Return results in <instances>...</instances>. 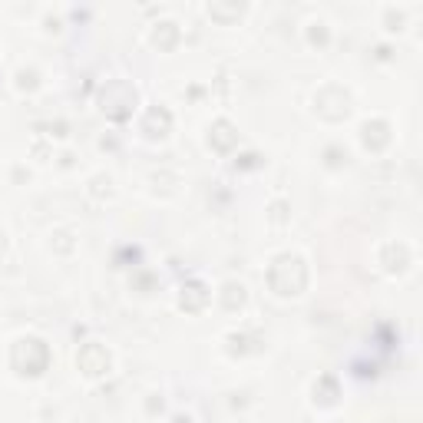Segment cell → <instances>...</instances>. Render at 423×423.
<instances>
[{
    "mask_svg": "<svg viewBox=\"0 0 423 423\" xmlns=\"http://www.w3.org/2000/svg\"><path fill=\"white\" fill-rule=\"evenodd\" d=\"M268 284H272L274 294H282V298H294V294L304 291V284H308V268H304V261L291 251H284L278 258L272 261V268H268Z\"/></svg>",
    "mask_w": 423,
    "mask_h": 423,
    "instance_id": "obj_1",
    "label": "cell"
},
{
    "mask_svg": "<svg viewBox=\"0 0 423 423\" xmlns=\"http://www.w3.org/2000/svg\"><path fill=\"white\" fill-rule=\"evenodd\" d=\"M99 109L116 122L130 120L132 109H136V89L126 80H109L106 87L99 89Z\"/></svg>",
    "mask_w": 423,
    "mask_h": 423,
    "instance_id": "obj_2",
    "label": "cell"
},
{
    "mask_svg": "<svg viewBox=\"0 0 423 423\" xmlns=\"http://www.w3.org/2000/svg\"><path fill=\"white\" fill-rule=\"evenodd\" d=\"M13 367L20 370L23 377H40L50 364V348H46L40 337H23L13 344Z\"/></svg>",
    "mask_w": 423,
    "mask_h": 423,
    "instance_id": "obj_3",
    "label": "cell"
},
{
    "mask_svg": "<svg viewBox=\"0 0 423 423\" xmlns=\"http://www.w3.org/2000/svg\"><path fill=\"white\" fill-rule=\"evenodd\" d=\"M315 109H317V116H324L331 122H341L351 116V96L341 87H324L315 96Z\"/></svg>",
    "mask_w": 423,
    "mask_h": 423,
    "instance_id": "obj_4",
    "label": "cell"
},
{
    "mask_svg": "<svg viewBox=\"0 0 423 423\" xmlns=\"http://www.w3.org/2000/svg\"><path fill=\"white\" fill-rule=\"evenodd\" d=\"M76 367L83 370L87 377H106L109 374V351L103 348V344H96V341H89V344H83L80 354H76Z\"/></svg>",
    "mask_w": 423,
    "mask_h": 423,
    "instance_id": "obj_5",
    "label": "cell"
},
{
    "mask_svg": "<svg viewBox=\"0 0 423 423\" xmlns=\"http://www.w3.org/2000/svg\"><path fill=\"white\" fill-rule=\"evenodd\" d=\"M169 130H172V116H169V109L152 106L149 113H146V120H142V132H146L149 139H159V136H165Z\"/></svg>",
    "mask_w": 423,
    "mask_h": 423,
    "instance_id": "obj_6",
    "label": "cell"
},
{
    "mask_svg": "<svg viewBox=\"0 0 423 423\" xmlns=\"http://www.w3.org/2000/svg\"><path fill=\"white\" fill-rule=\"evenodd\" d=\"M208 142H212V149L228 152V149H235L239 132H235V126H232L228 120H215L212 122V136H208Z\"/></svg>",
    "mask_w": 423,
    "mask_h": 423,
    "instance_id": "obj_7",
    "label": "cell"
},
{
    "mask_svg": "<svg viewBox=\"0 0 423 423\" xmlns=\"http://www.w3.org/2000/svg\"><path fill=\"white\" fill-rule=\"evenodd\" d=\"M364 136H360V139H364V146H367V149H384V146H387V142H391V126H387V122L384 120H374V122H364Z\"/></svg>",
    "mask_w": 423,
    "mask_h": 423,
    "instance_id": "obj_8",
    "label": "cell"
},
{
    "mask_svg": "<svg viewBox=\"0 0 423 423\" xmlns=\"http://www.w3.org/2000/svg\"><path fill=\"white\" fill-rule=\"evenodd\" d=\"M179 304H182L185 311H202V308L208 304V288L202 282H185Z\"/></svg>",
    "mask_w": 423,
    "mask_h": 423,
    "instance_id": "obj_9",
    "label": "cell"
},
{
    "mask_svg": "<svg viewBox=\"0 0 423 423\" xmlns=\"http://www.w3.org/2000/svg\"><path fill=\"white\" fill-rule=\"evenodd\" d=\"M407 265H410V251H407V245L391 241V245L384 248V268H387L391 274H400Z\"/></svg>",
    "mask_w": 423,
    "mask_h": 423,
    "instance_id": "obj_10",
    "label": "cell"
},
{
    "mask_svg": "<svg viewBox=\"0 0 423 423\" xmlns=\"http://www.w3.org/2000/svg\"><path fill=\"white\" fill-rule=\"evenodd\" d=\"M179 44V27L172 20H163L156 23V30H152V46H159V50H172Z\"/></svg>",
    "mask_w": 423,
    "mask_h": 423,
    "instance_id": "obj_11",
    "label": "cell"
},
{
    "mask_svg": "<svg viewBox=\"0 0 423 423\" xmlns=\"http://www.w3.org/2000/svg\"><path fill=\"white\" fill-rule=\"evenodd\" d=\"M337 380L334 377H321L315 384V403H321V407H334L337 403Z\"/></svg>",
    "mask_w": 423,
    "mask_h": 423,
    "instance_id": "obj_12",
    "label": "cell"
},
{
    "mask_svg": "<svg viewBox=\"0 0 423 423\" xmlns=\"http://www.w3.org/2000/svg\"><path fill=\"white\" fill-rule=\"evenodd\" d=\"M241 13H245L241 4H208V17H215V20H222V23L239 20Z\"/></svg>",
    "mask_w": 423,
    "mask_h": 423,
    "instance_id": "obj_13",
    "label": "cell"
},
{
    "mask_svg": "<svg viewBox=\"0 0 423 423\" xmlns=\"http://www.w3.org/2000/svg\"><path fill=\"white\" fill-rule=\"evenodd\" d=\"M222 304H225L228 311H239L241 304H245V288H241L239 282H228L225 288H222Z\"/></svg>",
    "mask_w": 423,
    "mask_h": 423,
    "instance_id": "obj_14",
    "label": "cell"
},
{
    "mask_svg": "<svg viewBox=\"0 0 423 423\" xmlns=\"http://www.w3.org/2000/svg\"><path fill=\"white\" fill-rule=\"evenodd\" d=\"M53 248L63 251V255H66V251H73V248H76L73 235H70V232H56V235H53Z\"/></svg>",
    "mask_w": 423,
    "mask_h": 423,
    "instance_id": "obj_15",
    "label": "cell"
},
{
    "mask_svg": "<svg viewBox=\"0 0 423 423\" xmlns=\"http://www.w3.org/2000/svg\"><path fill=\"white\" fill-rule=\"evenodd\" d=\"M37 83H40V80H37V70H20V73H17V87L20 89H37Z\"/></svg>",
    "mask_w": 423,
    "mask_h": 423,
    "instance_id": "obj_16",
    "label": "cell"
},
{
    "mask_svg": "<svg viewBox=\"0 0 423 423\" xmlns=\"http://www.w3.org/2000/svg\"><path fill=\"white\" fill-rule=\"evenodd\" d=\"M109 175H96V179H93V196L96 198H103V196H109V192H113V189H109Z\"/></svg>",
    "mask_w": 423,
    "mask_h": 423,
    "instance_id": "obj_17",
    "label": "cell"
},
{
    "mask_svg": "<svg viewBox=\"0 0 423 423\" xmlns=\"http://www.w3.org/2000/svg\"><path fill=\"white\" fill-rule=\"evenodd\" d=\"M311 44H327V30H324V23H311Z\"/></svg>",
    "mask_w": 423,
    "mask_h": 423,
    "instance_id": "obj_18",
    "label": "cell"
},
{
    "mask_svg": "<svg viewBox=\"0 0 423 423\" xmlns=\"http://www.w3.org/2000/svg\"><path fill=\"white\" fill-rule=\"evenodd\" d=\"M341 163H348V152H341L337 146H331V149H327V165H341Z\"/></svg>",
    "mask_w": 423,
    "mask_h": 423,
    "instance_id": "obj_19",
    "label": "cell"
},
{
    "mask_svg": "<svg viewBox=\"0 0 423 423\" xmlns=\"http://www.w3.org/2000/svg\"><path fill=\"white\" fill-rule=\"evenodd\" d=\"M284 218H288V206H284V202H274L272 206V222L274 225H282Z\"/></svg>",
    "mask_w": 423,
    "mask_h": 423,
    "instance_id": "obj_20",
    "label": "cell"
},
{
    "mask_svg": "<svg viewBox=\"0 0 423 423\" xmlns=\"http://www.w3.org/2000/svg\"><path fill=\"white\" fill-rule=\"evenodd\" d=\"M46 130H50V136H66V122H50Z\"/></svg>",
    "mask_w": 423,
    "mask_h": 423,
    "instance_id": "obj_21",
    "label": "cell"
},
{
    "mask_svg": "<svg viewBox=\"0 0 423 423\" xmlns=\"http://www.w3.org/2000/svg\"><path fill=\"white\" fill-rule=\"evenodd\" d=\"M387 23H391V30H400V23H403V17H400V13H387Z\"/></svg>",
    "mask_w": 423,
    "mask_h": 423,
    "instance_id": "obj_22",
    "label": "cell"
},
{
    "mask_svg": "<svg viewBox=\"0 0 423 423\" xmlns=\"http://www.w3.org/2000/svg\"><path fill=\"white\" fill-rule=\"evenodd\" d=\"M175 423H192V420L189 417H175Z\"/></svg>",
    "mask_w": 423,
    "mask_h": 423,
    "instance_id": "obj_23",
    "label": "cell"
}]
</instances>
